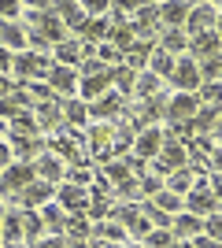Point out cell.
Returning a JSON list of instances; mask_svg holds the SVG:
<instances>
[{
  "label": "cell",
  "mask_w": 222,
  "mask_h": 248,
  "mask_svg": "<svg viewBox=\"0 0 222 248\" xmlns=\"http://www.w3.org/2000/svg\"><path fill=\"white\" fill-rule=\"evenodd\" d=\"M167 82L174 85V93H196V89L204 85V78H200V67H196V60H189V56H178V60H174V71H170Z\"/></svg>",
  "instance_id": "obj_1"
},
{
  "label": "cell",
  "mask_w": 222,
  "mask_h": 248,
  "mask_svg": "<svg viewBox=\"0 0 222 248\" xmlns=\"http://www.w3.org/2000/svg\"><path fill=\"white\" fill-rule=\"evenodd\" d=\"M33 178H37L33 163H8L4 170H0V193H4V197H19Z\"/></svg>",
  "instance_id": "obj_2"
},
{
  "label": "cell",
  "mask_w": 222,
  "mask_h": 248,
  "mask_svg": "<svg viewBox=\"0 0 222 248\" xmlns=\"http://www.w3.org/2000/svg\"><path fill=\"white\" fill-rule=\"evenodd\" d=\"M196 111H200L196 93H174V96L167 100V108H163V119H167L170 126H181V123H192V119H196Z\"/></svg>",
  "instance_id": "obj_3"
},
{
  "label": "cell",
  "mask_w": 222,
  "mask_h": 248,
  "mask_svg": "<svg viewBox=\"0 0 222 248\" xmlns=\"http://www.w3.org/2000/svg\"><path fill=\"white\" fill-rule=\"evenodd\" d=\"M215 19H219V8L215 4H192L189 19H185V37H196V33H211Z\"/></svg>",
  "instance_id": "obj_4"
},
{
  "label": "cell",
  "mask_w": 222,
  "mask_h": 248,
  "mask_svg": "<svg viewBox=\"0 0 222 248\" xmlns=\"http://www.w3.org/2000/svg\"><path fill=\"white\" fill-rule=\"evenodd\" d=\"M48 89H52L59 100H71V96H78V71L74 67H56L52 63V71H48Z\"/></svg>",
  "instance_id": "obj_5"
},
{
  "label": "cell",
  "mask_w": 222,
  "mask_h": 248,
  "mask_svg": "<svg viewBox=\"0 0 222 248\" xmlns=\"http://www.w3.org/2000/svg\"><path fill=\"white\" fill-rule=\"evenodd\" d=\"M156 167H159V174H174V170H181V167H189V159H185V145L163 137V148H159V155H156Z\"/></svg>",
  "instance_id": "obj_6"
},
{
  "label": "cell",
  "mask_w": 222,
  "mask_h": 248,
  "mask_svg": "<svg viewBox=\"0 0 222 248\" xmlns=\"http://www.w3.org/2000/svg\"><path fill=\"white\" fill-rule=\"evenodd\" d=\"M56 204L63 207L67 215H85V207H89V189H82V186H59L56 189Z\"/></svg>",
  "instance_id": "obj_7"
},
{
  "label": "cell",
  "mask_w": 222,
  "mask_h": 248,
  "mask_svg": "<svg viewBox=\"0 0 222 248\" xmlns=\"http://www.w3.org/2000/svg\"><path fill=\"white\" fill-rule=\"evenodd\" d=\"M56 200V186H48V182H41V178H33L30 186L19 193V204L26 207V211H37V207L52 204Z\"/></svg>",
  "instance_id": "obj_8"
},
{
  "label": "cell",
  "mask_w": 222,
  "mask_h": 248,
  "mask_svg": "<svg viewBox=\"0 0 222 248\" xmlns=\"http://www.w3.org/2000/svg\"><path fill=\"white\" fill-rule=\"evenodd\" d=\"M215 207H219V200H215V193L207 186H192L189 193H185V211H189V215L207 218V215H215Z\"/></svg>",
  "instance_id": "obj_9"
},
{
  "label": "cell",
  "mask_w": 222,
  "mask_h": 248,
  "mask_svg": "<svg viewBox=\"0 0 222 248\" xmlns=\"http://www.w3.org/2000/svg\"><path fill=\"white\" fill-rule=\"evenodd\" d=\"M159 148H163V130H159V126H145V130L133 137V155H137L141 163H145V159H156Z\"/></svg>",
  "instance_id": "obj_10"
},
{
  "label": "cell",
  "mask_w": 222,
  "mask_h": 248,
  "mask_svg": "<svg viewBox=\"0 0 222 248\" xmlns=\"http://www.w3.org/2000/svg\"><path fill=\"white\" fill-rule=\"evenodd\" d=\"M33 170H37V178L48 182V186H56V182H63V178H67V163L56 152H41L37 159H33Z\"/></svg>",
  "instance_id": "obj_11"
},
{
  "label": "cell",
  "mask_w": 222,
  "mask_h": 248,
  "mask_svg": "<svg viewBox=\"0 0 222 248\" xmlns=\"http://www.w3.org/2000/svg\"><path fill=\"white\" fill-rule=\"evenodd\" d=\"M215 56H222V41L219 33H196V37H189V60L204 63V60H215Z\"/></svg>",
  "instance_id": "obj_12"
},
{
  "label": "cell",
  "mask_w": 222,
  "mask_h": 248,
  "mask_svg": "<svg viewBox=\"0 0 222 248\" xmlns=\"http://www.w3.org/2000/svg\"><path fill=\"white\" fill-rule=\"evenodd\" d=\"M122 96L115 93V89H107L104 96H96L93 104H85L89 108V119H122Z\"/></svg>",
  "instance_id": "obj_13"
},
{
  "label": "cell",
  "mask_w": 222,
  "mask_h": 248,
  "mask_svg": "<svg viewBox=\"0 0 222 248\" xmlns=\"http://www.w3.org/2000/svg\"><path fill=\"white\" fill-rule=\"evenodd\" d=\"M26 111H33V100H30V93L26 89H11L4 100H0V119L4 123H11V119H19V115H26Z\"/></svg>",
  "instance_id": "obj_14"
},
{
  "label": "cell",
  "mask_w": 222,
  "mask_h": 248,
  "mask_svg": "<svg viewBox=\"0 0 222 248\" xmlns=\"http://www.w3.org/2000/svg\"><path fill=\"white\" fill-rule=\"evenodd\" d=\"M170 233H174V241H192L196 233H204V218L189 215V211H178L170 218Z\"/></svg>",
  "instance_id": "obj_15"
},
{
  "label": "cell",
  "mask_w": 222,
  "mask_h": 248,
  "mask_svg": "<svg viewBox=\"0 0 222 248\" xmlns=\"http://www.w3.org/2000/svg\"><path fill=\"white\" fill-rule=\"evenodd\" d=\"M189 8L192 4H185V0H167V4H159V22H163L167 30H185Z\"/></svg>",
  "instance_id": "obj_16"
},
{
  "label": "cell",
  "mask_w": 222,
  "mask_h": 248,
  "mask_svg": "<svg viewBox=\"0 0 222 248\" xmlns=\"http://www.w3.org/2000/svg\"><path fill=\"white\" fill-rule=\"evenodd\" d=\"M111 89V71L107 74H93V78H78V100L82 104H93L96 96H104Z\"/></svg>",
  "instance_id": "obj_17"
},
{
  "label": "cell",
  "mask_w": 222,
  "mask_h": 248,
  "mask_svg": "<svg viewBox=\"0 0 222 248\" xmlns=\"http://www.w3.org/2000/svg\"><path fill=\"white\" fill-rule=\"evenodd\" d=\"M33 119H37V130H56L63 123V104L59 100H48V104H33Z\"/></svg>",
  "instance_id": "obj_18"
},
{
  "label": "cell",
  "mask_w": 222,
  "mask_h": 248,
  "mask_svg": "<svg viewBox=\"0 0 222 248\" xmlns=\"http://www.w3.org/2000/svg\"><path fill=\"white\" fill-rule=\"evenodd\" d=\"M196 186V170L192 167H181V170H174V174H167V182H163V189L167 193H174V197L185 200V193Z\"/></svg>",
  "instance_id": "obj_19"
},
{
  "label": "cell",
  "mask_w": 222,
  "mask_h": 248,
  "mask_svg": "<svg viewBox=\"0 0 222 248\" xmlns=\"http://www.w3.org/2000/svg\"><path fill=\"white\" fill-rule=\"evenodd\" d=\"M0 45L15 56V52H26V30L19 22H0Z\"/></svg>",
  "instance_id": "obj_20"
},
{
  "label": "cell",
  "mask_w": 222,
  "mask_h": 248,
  "mask_svg": "<svg viewBox=\"0 0 222 248\" xmlns=\"http://www.w3.org/2000/svg\"><path fill=\"white\" fill-rule=\"evenodd\" d=\"M52 11L56 15H59V22H63V26H71V30H82L85 22H89V15H85V8L82 4H52Z\"/></svg>",
  "instance_id": "obj_21"
},
{
  "label": "cell",
  "mask_w": 222,
  "mask_h": 248,
  "mask_svg": "<svg viewBox=\"0 0 222 248\" xmlns=\"http://www.w3.org/2000/svg\"><path fill=\"white\" fill-rule=\"evenodd\" d=\"M152 48H156V41H133V45H130V52L122 56V63H126L130 71H145Z\"/></svg>",
  "instance_id": "obj_22"
},
{
  "label": "cell",
  "mask_w": 222,
  "mask_h": 248,
  "mask_svg": "<svg viewBox=\"0 0 222 248\" xmlns=\"http://www.w3.org/2000/svg\"><path fill=\"white\" fill-rule=\"evenodd\" d=\"M111 85H115L118 96H133V85H137V71H130L126 63L111 67Z\"/></svg>",
  "instance_id": "obj_23"
},
{
  "label": "cell",
  "mask_w": 222,
  "mask_h": 248,
  "mask_svg": "<svg viewBox=\"0 0 222 248\" xmlns=\"http://www.w3.org/2000/svg\"><path fill=\"white\" fill-rule=\"evenodd\" d=\"M133 41H137V37H133V26H130V22H115V26L107 30V45L118 48L122 56L130 52V45H133Z\"/></svg>",
  "instance_id": "obj_24"
},
{
  "label": "cell",
  "mask_w": 222,
  "mask_h": 248,
  "mask_svg": "<svg viewBox=\"0 0 222 248\" xmlns=\"http://www.w3.org/2000/svg\"><path fill=\"white\" fill-rule=\"evenodd\" d=\"M0 241L4 245H22V211H8L4 215V230H0Z\"/></svg>",
  "instance_id": "obj_25"
},
{
  "label": "cell",
  "mask_w": 222,
  "mask_h": 248,
  "mask_svg": "<svg viewBox=\"0 0 222 248\" xmlns=\"http://www.w3.org/2000/svg\"><path fill=\"white\" fill-rule=\"evenodd\" d=\"M63 104V123H71V130H78V126L89 123V108H85L78 96H71V100H59Z\"/></svg>",
  "instance_id": "obj_26"
},
{
  "label": "cell",
  "mask_w": 222,
  "mask_h": 248,
  "mask_svg": "<svg viewBox=\"0 0 222 248\" xmlns=\"http://www.w3.org/2000/svg\"><path fill=\"white\" fill-rule=\"evenodd\" d=\"M111 141H115V134H111V126H93L89 130V148H93L96 155H111Z\"/></svg>",
  "instance_id": "obj_27"
},
{
  "label": "cell",
  "mask_w": 222,
  "mask_h": 248,
  "mask_svg": "<svg viewBox=\"0 0 222 248\" xmlns=\"http://www.w3.org/2000/svg\"><path fill=\"white\" fill-rule=\"evenodd\" d=\"M8 137H41V130H37V119H33V111L19 115V119H11V123H8Z\"/></svg>",
  "instance_id": "obj_28"
},
{
  "label": "cell",
  "mask_w": 222,
  "mask_h": 248,
  "mask_svg": "<svg viewBox=\"0 0 222 248\" xmlns=\"http://www.w3.org/2000/svg\"><path fill=\"white\" fill-rule=\"evenodd\" d=\"M148 74H156V78H170V71H174V56H167L163 48H152V56H148Z\"/></svg>",
  "instance_id": "obj_29"
},
{
  "label": "cell",
  "mask_w": 222,
  "mask_h": 248,
  "mask_svg": "<svg viewBox=\"0 0 222 248\" xmlns=\"http://www.w3.org/2000/svg\"><path fill=\"white\" fill-rule=\"evenodd\" d=\"M156 48H163L167 56H174V60H178L181 52L189 48V37H185V30H167V33H163V41H159Z\"/></svg>",
  "instance_id": "obj_30"
},
{
  "label": "cell",
  "mask_w": 222,
  "mask_h": 248,
  "mask_svg": "<svg viewBox=\"0 0 222 248\" xmlns=\"http://www.w3.org/2000/svg\"><path fill=\"white\" fill-rule=\"evenodd\" d=\"M196 100H200V108L222 111V85H219V82H204L200 89H196Z\"/></svg>",
  "instance_id": "obj_31"
},
{
  "label": "cell",
  "mask_w": 222,
  "mask_h": 248,
  "mask_svg": "<svg viewBox=\"0 0 222 248\" xmlns=\"http://www.w3.org/2000/svg\"><path fill=\"white\" fill-rule=\"evenodd\" d=\"M41 222H44V230H52V233H63V222H67V211L59 204H44L41 207Z\"/></svg>",
  "instance_id": "obj_32"
},
{
  "label": "cell",
  "mask_w": 222,
  "mask_h": 248,
  "mask_svg": "<svg viewBox=\"0 0 222 248\" xmlns=\"http://www.w3.org/2000/svg\"><path fill=\"white\" fill-rule=\"evenodd\" d=\"M159 85H163V78H156V74H137V85H133V96L137 100H152V96H159Z\"/></svg>",
  "instance_id": "obj_33"
},
{
  "label": "cell",
  "mask_w": 222,
  "mask_h": 248,
  "mask_svg": "<svg viewBox=\"0 0 222 248\" xmlns=\"http://www.w3.org/2000/svg\"><path fill=\"white\" fill-rule=\"evenodd\" d=\"M85 215L93 218V222H104V218L111 215V197H104V193H89V207H85Z\"/></svg>",
  "instance_id": "obj_34"
},
{
  "label": "cell",
  "mask_w": 222,
  "mask_h": 248,
  "mask_svg": "<svg viewBox=\"0 0 222 248\" xmlns=\"http://www.w3.org/2000/svg\"><path fill=\"white\" fill-rule=\"evenodd\" d=\"M152 204H156L159 211H167V215H178V211H185V200L174 197V193H167V189H159L156 197H152Z\"/></svg>",
  "instance_id": "obj_35"
},
{
  "label": "cell",
  "mask_w": 222,
  "mask_h": 248,
  "mask_svg": "<svg viewBox=\"0 0 222 248\" xmlns=\"http://www.w3.org/2000/svg\"><path fill=\"white\" fill-rule=\"evenodd\" d=\"M22 237H26V241L44 237V222H41L37 211H22Z\"/></svg>",
  "instance_id": "obj_36"
},
{
  "label": "cell",
  "mask_w": 222,
  "mask_h": 248,
  "mask_svg": "<svg viewBox=\"0 0 222 248\" xmlns=\"http://www.w3.org/2000/svg\"><path fill=\"white\" fill-rule=\"evenodd\" d=\"M93 233H96V237H107V241H126V226H118L115 218H104V222H96Z\"/></svg>",
  "instance_id": "obj_37"
},
{
  "label": "cell",
  "mask_w": 222,
  "mask_h": 248,
  "mask_svg": "<svg viewBox=\"0 0 222 248\" xmlns=\"http://www.w3.org/2000/svg\"><path fill=\"white\" fill-rule=\"evenodd\" d=\"M63 233H71L74 241H82L85 233H93V226H89V218H85V215H67V222H63Z\"/></svg>",
  "instance_id": "obj_38"
},
{
  "label": "cell",
  "mask_w": 222,
  "mask_h": 248,
  "mask_svg": "<svg viewBox=\"0 0 222 248\" xmlns=\"http://www.w3.org/2000/svg\"><path fill=\"white\" fill-rule=\"evenodd\" d=\"M96 60H100V63H104V67H118V63H122V52H118V48H111V45H96Z\"/></svg>",
  "instance_id": "obj_39"
},
{
  "label": "cell",
  "mask_w": 222,
  "mask_h": 248,
  "mask_svg": "<svg viewBox=\"0 0 222 248\" xmlns=\"http://www.w3.org/2000/svg\"><path fill=\"white\" fill-rule=\"evenodd\" d=\"M204 233H207V237H211L215 245H222V215H219V211L204 218Z\"/></svg>",
  "instance_id": "obj_40"
},
{
  "label": "cell",
  "mask_w": 222,
  "mask_h": 248,
  "mask_svg": "<svg viewBox=\"0 0 222 248\" xmlns=\"http://www.w3.org/2000/svg\"><path fill=\"white\" fill-rule=\"evenodd\" d=\"M115 197H122V200H141L145 193H141V182H122V186H115Z\"/></svg>",
  "instance_id": "obj_41"
},
{
  "label": "cell",
  "mask_w": 222,
  "mask_h": 248,
  "mask_svg": "<svg viewBox=\"0 0 222 248\" xmlns=\"http://www.w3.org/2000/svg\"><path fill=\"white\" fill-rule=\"evenodd\" d=\"M145 241H148V248H170L174 245V233H170V230H152Z\"/></svg>",
  "instance_id": "obj_42"
},
{
  "label": "cell",
  "mask_w": 222,
  "mask_h": 248,
  "mask_svg": "<svg viewBox=\"0 0 222 248\" xmlns=\"http://www.w3.org/2000/svg\"><path fill=\"white\" fill-rule=\"evenodd\" d=\"M63 182H71V186H82V189H85L89 182H93V170H89V167H74V170L63 178Z\"/></svg>",
  "instance_id": "obj_43"
},
{
  "label": "cell",
  "mask_w": 222,
  "mask_h": 248,
  "mask_svg": "<svg viewBox=\"0 0 222 248\" xmlns=\"http://www.w3.org/2000/svg\"><path fill=\"white\" fill-rule=\"evenodd\" d=\"M159 189H163V178H159V174H145V178H141V193H145L148 200L156 197Z\"/></svg>",
  "instance_id": "obj_44"
},
{
  "label": "cell",
  "mask_w": 222,
  "mask_h": 248,
  "mask_svg": "<svg viewBox=\"0 0 222 248\" xmlns=\"http://www.w3.org/2000/svg\"><path fill=\"white\" fill-rule=\"evenodd\" d=\"M126 230L133 233V237H148V233H152V222H148V218H145V215L137 211V215H133V222H130Z\"/></svg>",
  "instance_id": "obj_45"
},
{
  "label": "cell",
  "mask_w": 222,
  "mask_h": 248,
  "mask_svg": "<svg viewBox=\"0 0 222 248\" xmlns=\"http://www.w3.org/2000/svg\"><path fill=\"white\" fill-rule=\"evenodd\" d=\"M22 11L19 0H0V22H15V15Z\"/></svg>",
  "instance_id": "obj_46"
},
{
  "label": "cell",
  "mask_w": 222,
  "mask_h": 248,
  "mask_svg": "<svg viewBox=\"0 0 222 248\" xmlns=\"http://www.w3.org/2000/svg\"><path fill=\"white\" fill-rule=\"evenodd\" d=\"M11 60H15V56H11V52L0 45V74H8V71H11Z\"/></svg>",
  "instance_id": "obj_47"
},
{
  "label": "cell",
  "mask_w": 222,
  "mask_h": 248,
  "mask_svg": "<svg viewBox=\"0 0 222 248\" xmlns=\"http://www.w3.org/2000/svg\"><path fill=\"white\" fill-rule=\"evenodd\" d=\"M211 141H215V145L222 148V111L215 115V126H211Z\"/></svg>",
  "instance_id": "obj_48"
},
{
  "label": "cell",
  "mask_w": 222,
  "mask_h": 248,
  "mask_svg": "<svg viewBox=\"0 0 222 248\" xmlns=\"http://www.w3.org/2000/svg\"><path fill=\"white\" fill-rule=\"evenodd\" d=\"M11 89H15V82H11V74H0V100H4V96H8Z\"/></svg>",
  "instance_id": "obj_49"
},
{
  "label": "cell",
  "mask_w": 222,
  "mask_h": 248,
  "mask_svg": "<svg viewBox=\"0 0 222 248\" xmlns=\"http://www.w3.org/2000/svg\"><path fill=\"white\" fill-rule=\"evenodd\" d=\"M8 163H15V159H11V148H8V141H0V170Z\"/></svg>",
  "instance_id": "obj_50"
},
{
  "label": "cell",
  "mask_w": 222,
  "mask_h": 248,
  "mask_svg": "<svg viewBox=\"0 0 222 248\" xmlns=\"http://www.w3.org/2000/svg\"><path fill=\"white\" fill-rule=\"evenodd\" d=\"M211 170H215V174H222V148H215V152H211Z\"/></svg>",
  "instance_id": "obj_51"
},
{
  "label": "cell",
  "mask_w": 222,
  "mask_h": 248,
  "mask_svg": "<svg viewBox=\"0 0 222 248\" xmlns=\"http://www.w3.org/2000/svg\"><path fill=\"white\" fill-rule=\"evenodd\" d=\"M215 33H219V41H222V4H219V19H215Z\"/></svg>",
  "instance_id": "obj_52"
},
{
  "label": "cell",
  "mask_w": 222,
  "mask_h": 248,
  "mask_svg": "<svg viewBox=\"0 0 222 248\" xmlns=\"http://www.w3.org/2000/svg\"><path fill=\"white\" fill-rule=\"evenodd\" d=\"M4 215H8V211H4V200H0V230H4Z\"/></svg>",
  "instance_id": "obj_53"
},
{
  "label": "cell",
  "mask_w": 222,
  "mask_h": 248,
  "mask_svg": "<svg viewBox=\"0 0 222 248\" xmlns=\"http://www.w3.org/2000/svg\"><path fill=\"white\" fill-rule=\"evenodd\" d=\"M44 248H63V241H48V245H44Z\"/></svg>",
  "instance_id": "obj_54"
},
{
  "label": "cell",
  "mask_w": 222,
  "mask_h": 248,
  "mask_svg": "<svg viewBox=\"0 0 222 248\" xmlns=\"http://www.w3.org/2000/svg\"><path fill=\"white\" fill-rule=\"evenodd\" d=\"M0 134H8V123H4V119H0Z\"/></svg>",
  "instance_id": "obj_55"
},
{
  "label": "cell",
  "mask_w": 222,
  "mask_h": 248,
  "mask_svg": "<svg viewBox=\"0 0 222 248\" xmlns=\"http://www.w3.org/2000/svg\"><path fill=\"white\" fill-rule=\"evenodd\" d=\"M4 248H22V245H4Z\"/></svg>",
  "instance_id": "obj_56"
},
{
  "label": "cell",
  "mask_w": 222,
  "mask_h": 248,
  "mask_svg": "<svg viewBox=\"0 0 222 248\" xmlns=\"http://www.w3.org/2000/svg\"><path fill=\"white\" fill-rule=\"evenodd\" d=\"M126 248H141V245H126Z\"/></svg>",
  "instance_id": "obj_57"
},
{
  "label": "cell",
  "mask_w": 222,
  "mask_h": 248,
  "mask_svg": "<svg viewBox=\"0 0 222 248\" xmlns=\"http://www.w3.org/2000/svg\"><path fill=\"white\" fill-rule=\"evenodd\" d=\"M219 85H222V74H219Z\"/></svg>",
  "instance_id": "obj_58"
}]
</instances>
